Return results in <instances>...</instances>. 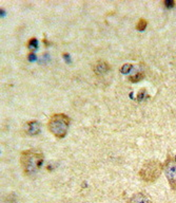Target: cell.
Segmentation results:
<instances>
[{"instance_id":"cell-1","label":"cell","mask_w":176,"mask_h":203,"mask_svg":"<svg viewBox=\"0 0 176 203\" xmlns=\"http://www.w3.org/2000/svg\"><path fill=\"white\" fill-rule=\"evenodd\" d=\"M20 164L26 176H34L43 164V155L33 150H24L20 155Z\"/></svg>"},{"instance_id":"cell-2","label":"cell","mask_w":176,"mask_h":203,"mask_svg":"<svg viewBox=\"0 0 176 203\" xmlns=\"http://www.w3.org/2000/svg\"><path fill=\"white\" fill-rule=\"evenodd\" d=\"M70 122H71V119L66 114L55 113L50 118L49 123H47V128H49L50 132L53 135H55L56 138L62 139L66 135Z\"/></svg>"},{"instance_id":"cell-3","label":"cell","mask_w":176,"mask_h":203,"mask_svg":"<svg viewBox=\"0 0 176 203\" xmlns=\"http://www.w3.org/2000/svg\"><path fill=\"white\" fill-rule=\"evenodd\" d=\"M164 169V165L157 160H150L147 161L142 165V167L139 171V177L146 182H154L160 176L161 171Z\"/></svg>"},{"instance_id":"cell-4","label":"cell","mask_w":176,"mask_h":203,"mask_svg":"<svg viewBox=\"0 0 176 203\" xmlns=\"http://www.w3.org/2000/svg\"><path fill=\"white\" fill-rule=\"evenodd\" d=\"M164 170L172 190H176V157H168Z\"/></svg>"},{"instance_id":"cell-5","label":"cell","mask_w":176,"mask_h":203,"mask_svg":"<svg viewBox=\"0 0 176 203\" xmlns=\"http://www.w3.org/2000/svg\"><path fill=\"white\" fill-rule=\"evenodd\" d=\"M23 132L24 134L32 137V135H36L40 132V125L37 121H30L24 124L23 126Z\"/></svg>"},{"instance_id":"cell-6","label":"cell","mask_w":176,"mask_h":203,"mask_svg":"<svg viewBox=\"0 0 176 203\" xmlns=\"http://www.w3.org/2000/svg\"><path fill=\"white\" fill-rule=\"evenodd\" d=\"M110 70V66L107 62L105 60H98L94 63L93 66V71L96 75H102L105 74V72H108Z\"/></svg>"},{"instance_id":"cell-7","label":"cell","mask_w":176,"mask_h":203,"mask_svg":"<svg viewBox=\"0 0 176 203\" xmlns=\"http://www.w3.org/2000/svg\"><path fill=\"white\" fill-rule=\"evenodd\" d=\"M129 203H152V201H151V199L146 194L138 193V194H135L130 199Z\"/></svg>"},{"instance_id":"cell-8","label":"cell","mask_w":176,"mask_h":203,"mask_svg":"<svg viewBox=\"0 0 176 203\" xmlns=\"http://www.w3.org/2000/svg\"><path fill=\"white\" fill-rule=\"evenodd\" d=\"M144 72H137V73L133 74V75H130L129 76V80L131 83H138L144 79Z\"/></svg>"},{"instance_id":"cell-9","label":"cell","mask_w":176,"mask_h":203,"mask_svg":"<svg viewBox=\"0 0 176 203\" xmlns=\"http://www.w3.org/2000/svg\"><path fill=\"white\" fill-rule=\"evenodd\" d=\"M27 47L31 50V52H33V51H35L36 49L38 48V40L36 39L35 37H33V38H31V39L27 41Z\"/></svg>"},{"instance_id":"cell-10","label":"cell","mask_w":176,"mask_h":203,"mask_svg":"<svg viewBox=\"0 0 176 203\" xmlns=\"http://www.w3.org/2000/svg\"><path fill=\"white\" fill-rule=\"evenodd\" d=\"M147 24H148V21L146 20V19L140 18L137 23H136V29H137L138 31H144V30L147 28Z\"/></svg>"},{"instance_id":"cell-11","label":"cell","mask_w":176,"mask_h":203,"mask_svg":"<svg viewBox=\"0 0 176 203\" xmlns=\"http://www.w3.org/2000/svg\"><path fill=\"white\" fill-rule=\"evenodd\" d=\"M132 69H133V66L131 65V63H127V65H124V66L121 67L120 71H121V73L127 74V73H129V72L132 70Z\"/></svg>"},{"instance_id":"cell-12","label":"cell","mask_w":176,"mask_h":203,"mask_svg":"<svg viewBox=\"0 0 176 203\" xmlns=\"http://www.w3.org/2000/svg\"><path fill=\"white\" fill-rule=\"evenodd\" d=\"M164 5H166L168 9H170V8L174 7V5H175V2H174V1H164Z\"/></svg>"},{"instance_id":"cell-13","label":"cell","mask_w":176,"mask_h":203,"mask_svg":"<svg viewBox=\"0 0 176 203\" xmlns=\"http://www.w3.org/2000/svg\"><path fill=\"white\" fill-rule=\"evenodd\" d=\"M29 58H30V60H33V59H35V55L33 54V52H31V53L29 54Z\"/></svg>"}]
</instances>
